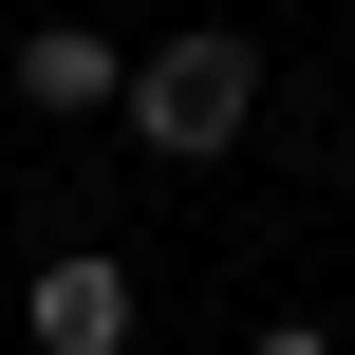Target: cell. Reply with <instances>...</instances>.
Here are the masks:
<instances>
[{
  "label": "cell",
  "instance_id": "cell-1",
  "mask_svg": "<svg viewBox=\"0 0 355 355\" xmlns=\"http://www.w3.org/2000/svg\"><path fill=\"white\" fill-rule=\"evenodd\" d=\"M112 131H131L150 168H225V150L262 131V37H243V19H187V37H150Z\"/></svg>",
  "mask_w": 355,
  "mask_h": 355
},
{
  "label": "cell",
  "instance_id": "cell-2",
  "mask_svg": "<svg viewBox=\"0 0 355 355\" xmlns=\"http://www.w3.org/2000/svg\"><path fill=\"white\" fill-rule=\"evenodd\" d=\"M131 337H150V281L112 243H37L19 262V355H131Z\"/></svg>",
  "mask_w": 355,
  "mask_h": 355
},
{
  "label": "cell",
  "instance_id": "cell-3",
  "mask_svg": "<svg viewBox=\"0 0 355 355\" xmlns=\"http://www.w3.org/2000/svg\"><path fill=\"white\" fill-rule=\"evenodd\" d=\"M0 94H19L37 131H56V112H131V37H112V19H37V37L0 56Z\"/></svg>",
  "mask_w": 355,
  "mask_h": 355
},
{
  "label": "cell",
  "instance_id": "cell-4",
  "mask_svg": "<svg viewBox=\"0 0 355 355\" xmlns=\"http://www.w3.org/2000/svg\"><path fill=\"white\" fill-rule=\"evenodd\" d=\"M243 355H355V337H337V318H262Z\"/></svg>",
  "mask_w": 355,
  "mask_h": 355
},
{
  "label": "cell",
  "instance_id": "cell-5",
  "mask_svg": "<svg viewBox=\"0 0 355 355\" xmlns=\"http://www.w3.org/2000/svg\"><path fill=\"white\" fill-rule=\"evenodd\" d=\"M337 206H355V131H337Z\"/></svg>",
  "mask_w": 355,
  "mask_h": 355
}]
</instances>
